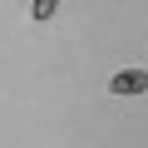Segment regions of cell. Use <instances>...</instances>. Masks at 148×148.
Segmentation results:
<instances>
[{
  "label": "cell",
  "instance_id": "7a4b0ae2",
  "mask_svg": "<svg viewBox=\"0 0 148 148\" xmlns=\"http://www.w3.org/2000/svg\"><path fill=\"white\" fill-rule=\"evenodd\" d=\"M59 10V0H35V5H30V20H49Z\"/></svg>",
  "mask_w": 148,
  "mask_h": 148
},
{
  "label": "cell",
  "instance_id": "6da1fadb",
  "mask_svg": "<svg viewBox=\"0 0 148 148\" xmlns=\"http://www.w3.org/2000/svg\"><path fill=\"white\" fill-rule=\"evenodd\" d=\"M109 89L114 94H143L148 89V69H119L114 79H109Z\"/></svg>",
  "mask_w": 148,
  "mask_h": 148
}]
</instances>
